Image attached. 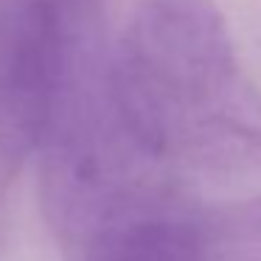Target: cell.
<instances>
[{
  "mask_svg": "<svg viewBox=\"0 0 261 261\" xmlns=\"http://www.w3.org/2000/svg\"><path fill=\"white\" fill-rule=\"evenodd\" d=\"M96 20L98 0H0V261L9 253L12 188L96 42Z\"/></svg>",
  "mask_w": 261,
  "mask_h": 261,
  "instance_id": "7a4b0ae2",
  "label": "cell"
},
{
  "mask_svg": "<svg viewBox=\"0 0 261 261\" xmlns=\"http://www.w3.org/2000/svg\"><path fill=\"white\" fill-rule=\"evenodd\" d=\"M107 76L115 110L149 160L186 152L233 166L261 132V107L239 82L216 0H138Z\"/></svg>",
  "mask_w": 261,
  "mask_h": 261,
  "instance_id": "6da1fadb",
  "label": "cell"
},
{
  "mask_svg": "<svg viewBox=\"0 0 261 261\" xmlns=\"http://www.w3.org/2000/svg\"><path fill=\"white\" fill-rule=\"evenodd\" d=\"M85 261H211V244L199 222L141 202L87 239Z\"/></svg>",
  "mask_w": 261,
  "mask_h": 261,
  "instance_id": "3957f363",
  "label": "cell"
}]
</instances>
